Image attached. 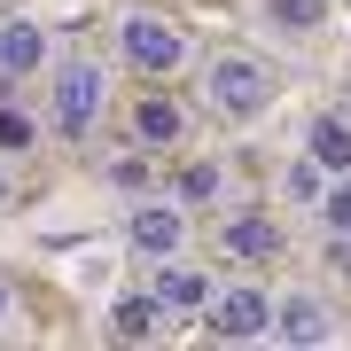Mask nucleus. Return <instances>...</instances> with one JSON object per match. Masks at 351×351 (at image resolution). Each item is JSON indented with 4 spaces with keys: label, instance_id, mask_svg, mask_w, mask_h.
<instances>
[{
    "label": "nucleus",
    "instance_id": "1",
    "mask_svg": "<svg viewBox=\"0 0 351 351\" xmlns=\"http://www.w3.org/2000/svg\"><path fill=\"white\" fill-rule=\"evenodd\" d=\"M101 101H110V71L101 63L71 55V63L47 71V125H55V141H86L94 117H101Z\"/></svg>",
    "mask_w": 351,
    "mask_h": 351
},
{
    "label": "nucleus",
    "instance_id": "2",
    "mask_svg": "<svg viewBox=\"0 0 351 351\" xmlns=\"http://www.w3.org/2000/svg\"><path fill=\"white\" fill-rule=\"evenodd\" d=\"M203 101H211L219 117H265L274 110V71L258 63V55H219L211 71H203Z\"/></svg>",
    "mask_w": 351,
    "mask_h": 351
},
{
    "label": "nucleus",
    "instance_id": "3",
    "mask_svg": "<svg viewBox=\"0 0 351 351\" xmlns=\"http://www.w3.org/2000/svg\"><path fill=\"white\" fill-rule=\"evenodd\" d=\"M117 55H125L133 71L164 78V71L188 63V39H180V24H164L156 8H125V24H117Z\"/></svg>",
    "mask_w": 351,
    "mask_h": 351
},
{
    "label": "nucleus",
    "instance_id": "4",
    "mask_svg": "<svg viewBox=\"0 0 351 351\" xmlns=\"http://www.w3.org/2000/svg\"><path fill=\"white\" fill-rule=\"evenodd\" d=\"M125 242H133L141 258H180V250H188V203H164V195L133 203V219H125Z\"/></svg>",
    "mask_w": 351,
    "mask_h": 351
},
{
    "label": "nucleus",
    "instance_id": "5",
    "mask_svg": "<svg viewBox=\"0 0 351 351\" xmlns=\"http://www.w3.org/2000/svg\"><path fill=\"white\" fill-rule=\"evenodd\" d=\"M211 336L219 343H258L265 336V313H274V297H258V289H211Z\"/></svg>",
    "mask_w": 351,
    "mask_h": 351
},
{
    "label": "nucleus",
    "instance_id": "6",
    "mask_svg": "<svg viewBox=\"0 0 351 351\" xmlns=\"http://www.w3.org/2000/svg\"><path fill=\"white\" fill-rule=\"evenodd\" d=\"M265 336H281V343H328V336H336L328 297H313V289H289L274 313H265Z\"/></svg>",
    "mask_w": 351,
    "mask_h": 351
},
{
    "label": "nucleus",
    "instance_id": "7",
    "mask_svg": "<svg viewBox=\"0 0 351 351\" xmlns=\"http://www.w3.org/2000/svg\"><path fill=\"white\" fill-rule=\"evenodd\" d=\"M47 71V32L32 16H0V78H39Z\"/></svg>",
    "mask_w": 351,
    "mask_h": 351
},
{
    "label": "nucleus",
    "instance_id": "8",
    "mask_svg": "<svg viewBox=\"0 0 351 351\" xmlns=\"http://www.w3.org/2000/svg\"><path fill=\"white\" fill-rule=\"evenodd\" d=\"M149 297L164 304V313H203V304H211V281H203L195 265H172V258H164V274H156Z\"/></svg>",
    "mask_w": 351,
    "mask_h": 351
},
{
    "label": "nucleus",
    "instance_id": "9",
    "mask_svg": "<svg viewBox=\"0 0 351 351\" xmlns=\"http://www.w3.org/2000/svg\"><path fill=\"white\" fill-rule=\"evenodd\" d=\"M180 133H188V117H180V101L149 94V101H141V110H133V141H141V149H172Z\"/></svg>",
    "mask_w": 351,
    "mask_h": 351
},
{
    "label": "nucleus",
    "instance_id": "10",
    "mask_svg": "<svg viewBox=\"0 0 351 351\" xmlns=\"http://www.w3.org/2000/svg\"><path fill=\"white\" fill-rule=\"evenodd\" d=\"M274 250H281V226L265 219V211L226 219V258H274Z\"/></svg>",
    "mask_w": 351,
    "mask_h": 351
},
{
    "label": "nucleus",
    "instance_id": "11",
    "mask_svg": "<svg viewBox=\"0 0 351 351\" xmlns=\"http://www.w3.org/2000/svg\"><path fill=\"white\" fill-rule=\"evenodd\" d=\"M156 328H164V304H156V297H117V304H110V336H117V343H149Z\"/></svg>",
    "mask_w": 351,
    "mask_h": 351
},
{
    "label": "nucleus",
    "instance_id": "12",
    "mask_svg": "<svg viewBox=\"0 0 351 351\" xmlns=\"http://www.w3.org/2000/svg\"><path fill=\"white\" fill-rule=\"evenodd\" d=\"M304 156H313L320 172H351V125H343V117H313V141H304Z\"/></svg>",
    "mask_w": 351,
    "mask_h": 351
},
{
    "label": "nucleus",
    "instance_id": "13",
    "mask_svg": "<svg viewBox=\"0 0 351 351\" xmlns=\"http://www.w3.org/2000/svg\"><path fill=\"white\" fill-rule=\"evenodd\" d=\"M219 188H226V172H219L211 156L180 164V180H172V195H180V203H219Z\"/></svg>",
    "mask_w": 351,
    "mask_h": 351
},
{
    "label": "nucleus",
    "instance_id": "14",
    "mask_svg": "<svg viewBox=\"0 0 351 351\" xmlns=\"http://www.w3.org/2000/svg\"><path fill=\"white\" fill-rule=\"evenodd\" d=\"M328 0H265V24L274 32H320Z\"/></svg>",
    "mask_w": 351,
    "mask_h": 351
},
{
    "label": "nucleus",
    "instance_id": "15",
    "mask_svg": "<svg viewBox=\"0 0 351 351\" xmlns=\"http://www.w3.org/2000/svg\"><path fill=\"white\" fill-rule=\"evenodd\" d=\"M320 219H328V234H351V172L336 188H320Z\"/></svg>",
    "mask_w": 351,
    "mask_h": 351
},
{
    "label": "nucleus",
    "instance_id": "16",
    "mask_svg": "<svg viewBox=\"0 0 351 351\" xmlns=\"http://www.w3.org/2000/svg\"><path fill=\"white\" fill-rule=\"evenodd\" d=\"M32 141H39V125H32L24 110H0V156H24Z\"/></svg>",
    "mask_w": 351,
    "mask_h": 351
},
{
    "label": "nucleus",
    "instance_id": "17",
    "mask_svg": "<svg viewBox=\"0 0 351 351\" xmlns=\"http://www.w3.org/2000/svg\"><path fill=\"white\" fill-rule=\"evenodd\" d=\"M289 195H297V203H320V164H313V156L289 164Z\"/></svg>",
    "mask_w": 351,
    "mask_h": 351
},
{
    "label": "nucleus",
    "instance_id": "18",
    "mask_svg": "<svg viewBox=\"0 0 351 351\" xmlns=\"http://www.w3.org/2000/svg\"><path fill=\"white\" fill-rule=\"evenodd\" d=\"M336 265H343V274H351V234H336Z\"/></svg>",
    "mask_w": 351,
    "mask_h": 351
},
{
    "label": "nucleus",
    "instance_id": "19",
    "mask_svg": "<svg viewBox=\"0 0 351 351\" xmlns=\"http://www.w3.org/2000/svg\"><path fill=\"white\" fill-rule=\"evenodd\" d=\"M0 320H8V281H0Z\"/></svg>",
    "mask_w": 351,
    "mask_h": 351
},
{
    "label": "nucleus",
    "instance_id": "20",
    "mask_svg": "<svg viewBox=\"0 0 351 351\" xmlns=\"http://www.w3.org/2000/svg\"><path fill=\"white\" fill-rule=\"evenodd\" d=\"M0 203H8V180H0Z\"/></svg>",
    "mask_w": 351,
    "mask_h": 351
},
{
    "label": "nucleus",
    "instance_id": "21",
    "mask_svg": "<svg viewBox=\"0 0 351 351\" xmlns=\"http://www.w3.org/2000/svg\"><path fill=\"white\" fill-rule=\"evenodd\" d=\"M343 8H351V0H343Z\"/></svg>",
    "mask_w": 351,
    "mask_h": 351
}]
</instances>
